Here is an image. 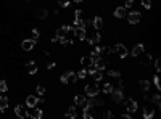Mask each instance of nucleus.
Instances as JSON below:
<instances>
[{
    "instance_id": "obj_41",
    "label": "nucleus",
    "mask_w": 161,
    "mask_h": 119,
    "mask_svg": "<svg viewBox=\"0 0 161 119\" xmlns=\"http://www.w3.org/2000/svg\"><path fill=\"white\" fill-rule=\"evenodd\" d=\"M132 3H134V0H126V2H124V8H131Z\"/></svg>"
},
{
    "instance_id": "obj_14",
    "label": "nucleus",
    "mask_w": 161,
    "mask_h": 119,
    "mask_svg": "<svg viewBox=\"0 0 161 119\" xmlns=\"http://www.w3.org/2000/svg\"><path fill=\"white\" fill-rule=\"evenodd\" d=\"M89 73L92 74V79L95 80V82H100V80L103 79V71H100V69H89Z\"/></svg>"
},
{
    "instance_id": "obj_28",
    "label": "nucleus",
    "mask_w": 161,
    "mask_h": 119,
    "mask_svg": "<svg viewBox=\"0 0 161 119\" xmlns=\"http://www.w3.org/2000/svg\"><path fill=\"white\" fill-rule=\"evenodd\" d=\"M66 116H68V117H71V119L77 117V111H76V108H74V106H71V108L68 109V113H66Z\"/></svg>"
},
{
    "instance_id": "obj_20",
    "label": "nucleus",
    "mask_w": 161,
    "mask_h": 119,
    "mask_svg": "<svg viewBox=\"0 0 161 119\" xmlns=\"http://www.w3.org/2000/svg\"><path fill=\"white\" fill-rule=\"evenodd\" d=\"M26 69H27V73H29V74H36L37 73L36 61H27V63H26Z\"/></svg>"
},
{
    "instance_id": "obj_29",
    "label": "nucleus",
    "mask_w": 161,
    "mask_h": 119,
    "mask_svg": "<svg viewBox=\"0 0 161 119\" xmlns=\"http://www.w3.org/2000/svg\"><path fill=\"white\" fill-rule=\"evenodd\" d=\"M90 56H92V58H93V60L100 58V56H102V55H100V47H95V49H93V50H92V53H90Z\"/></svg>"
},
{
    "instance_id": "obj_26",
    "label": "nucleus",
    "mask_w": 161,
    "mask_h": 119,
    "mask_svg": "<svg viewBox=\"0 0 161 119\" xmlns=\"http://www.w3.org/2000/svg\"><path fill=\"white\" fill-rule=\"evenodd\" d=\"M108 76H111V77H121V71L118 68H111V69H108Z\"/></svg>"
},
{
    "instance_id": "obj_3",
    "label": "nucleus",
    "mask_w": 161,
    "mask_h": 119,
    "mask_svg": "<svg viewBox=\"0 0 161 119\" xmlns=\"http://www.w3.org/2000/svg\"><path fill=\"white\" fill-rule=\"evenodd\" d=\"M113 52H115V53L119 56V58H126L127 53H129L127 49H126V45H122V44H116L115 47H113Z\"/></svg>"
},
{
    "instance_id": "obj_34",
    "label": "nucleus",
    "mask_w": 161,
    "mask_h": 119,
    "mask_svg": "<svg viewBox=\"0 0 161 119\" xmlns=\"http://www.w3.org/2000/svg\"><path fill=\"white\" fill-rule=\"evenodd\" d=\"M142 7H144L145 10H150L151 8V0H142Z\"/></svg>"
},
{
    "instance_id": "obj_18",
    "label": "nucleus",
    "mask_w": 161,
    "mask_h": 119,
    "mask_svg": "<svg viewBox=\"0 0 161 119\" xmlns=\"http://www.w3.org/2000/svg\"><path fill=\"white\" fill-rule=\"evenodd\" d=\"M92 26H93V29L95 31H102V27H103V20L100 16H95L92 20Z\"/></svg>"
},
{
    "instance_id": "obj_24",
    "label": "nucleus",
    "mask_w": 161,
    "mask_h": 119,
    "mask_svg": "<svg viewBox=\"0 0 161 119\" xmlns=\"http://www.w3.org/2000/svg\"><path fill=\"white\" fill-rule=\"evenodd\" d=\"M74 103L77 106H82L86 103V95H74Z\"/></svg>"
},
{
    "instance_id": "obj_39",
    "label": "nucleus",
    "mask_w": 161,
    "mask_h": 119,
    "mask_svg": "<svg viewBox=\"0 0 161 119\" xmlns=\"http://www.w3.org/2000/svg\"><path fill=\"white\" fill-rule=\"evenodd\" d=\"M58 3H60V7H63V8L69 7V0H58Z\"/></svg>"
},
{
    "instance_id": "obj_8",
    "label": "nucleus",
    "mask_w": 161,
    "mask_h": 119,
    "mask_svg": "<svg viewBox=\"0 0 161 119\" xmlns=\"http://www.w3.org/2000/svg\"><path fill=\"white\" fill-rule=\"evenodd\" d=\"M111 98L115 103H121L122 98H124V93H122V89H116V90H111Z\"/></svg>"
},
{
    "instance_id": "obj_7",
    "label": "nucleus",
    "mask_w": 161,
    "mask_h": 119,
    "mask_svg": "<svg viewBox=\"0 0 161 119\" xmlns=\"http://www.w3.org/2000/svg\"><path fill=\"white\" fill-rule=\"evenodd\" d=\"M100 39H102V34H100V31H95V32H92V34L87 37V40H89V44H90V45H97V44H100Z\"/></svg>"
},
{
    "instance_id": "obj_35",
    "label": "nucleus",
    "mask_w": 161,
    "mask_h": 119,
    "mask_svg": "<svg viewBox=\"0 0 161 119\" xmlns=\"http://www.w3.org/2000/svg\"><path fill=\"white\" fill-rule=\"evenodd\" d=\"M86 77H87V71L82 68V69H80L79 73H77V79H86Z\"/></svg>"
},
{
    "instance_id": "obj_38",
    "label": "nucleus",
    "mask_w": 161,
    "mask_h": 119,
    "mask_svg": "<svg viewBox=\"0 0 161 119\" xmlns=\"http://www.w3.org/2000/svg\"><path fill=\"white\" fill-rule=\"evenodd\" d=\"M153 84H155V87L156 89H161V84H159V77H158V76H155V77H153Z\"/></svg>"
},
{
    "instance_id": "obj_43",
    "label": "nucleus",
    "mask_w": 161,
    "mask_h": 119,
    "mask_svg": "<svg viewBox=\"0 0 161 119\" xmlns=\"http://www.w3.org/2000/svg\"><path fill=\"white\" fill-rule=\"evenodd\" d=\"M105 117H113V113L111 111H106L105 113Z\"/></svg>"
},
{
    "instance_id": "obj_5",
    "label": "nucleus",
    "mask_w": 161,
    "mask_h": 119,
    "mask_svg": "<svg viewBox=\"0 0 161 119\" xmlns=\"http://www.w3.org/2000/svg\"><path fill=\"white\" fill-rule=\"evenodd\" d=\"M82 116L86 117V119H92V117H95V106H93V105H90V103H87V106L84 108Z\"/></svg>"
},
{
    "instance_id": "obj_6",
    "label": "nucleus",
    "mask_w": 161,
    "mask_h": 119,
    "mask_svg": "<svg viewBox=\"0 0 161 119\" xmlns=\"http://www.w3.org/2000/svg\"><path fill=\"white\" fill-rule=\"evenodd\" d=\"M74 37H76V39H77V40H86L87 39V29H86V27H74Z\"/></svg>"
},
{
    "instance_id": "obj_30",
    "label": "nucleus",
    "mask_w": 161,
    "mask_h": 119,
    "mask_svg": "<svg viewBox=\"0 0 161 119\" xmlns=\"http://www.w3.org/2000/svg\"><path fill=\"white\" fill-rule=\"evenodd\" d=\"M31 32H32V39H34V40H37V39L40 37V31L37 29V27H34V29H32Z\"/></svg>"
},
{
    "instance_id": "obj_21",
    "label": "nucleus",
    "mask_w": 161,
    "mask_h": 119,
    "mask_svg": "<svg viewBox=\"0 0 161 119\" xmlns=\"http://www.w3.org/2000/svg\"><path fill=\"white\" fill-rule=\"evenodd\" d=\"M153 116H155V109L151 106H145L144 108V117L145 119H151Z\"/></svg>"
},
{
    "instance_id": "obj_42",
    "label": "nucleus",
    "mask_w": 161,
    "mask_h": 119,
    "mask_svg": "<svg viewBox=\"0 0 161 119\" xmlns=\"http://www.w3.org/2000/svg\"><path fill=\"white\" fill-rule=\"evenodd\" d=\"M122 117H124V119H132V116L129 113H124V114H122Z\"/></svg>"
},
{
    "instance_id": "obj_12",
    "label": "nucleus",
    "mask_w": 161,
    "mask_h": 119,
    "mask_svg": "<svg viewBox=\"0 0 161 119\" xmlns=\"http://www.w3.org/2000/svg\"><path fill=\"white\" fill-rule=\"evenodd\" d=\"M139 60H140V64H142V66H150L151 61H153V58H151L150 53H142V55H139Z\"/></svg>"
},
{
    "instance_id": "obj_19",
    "label": "nucleus",
    "mask_w": 161,
    "mask_h": 119,
    "mask_svg": "<svg viewBox=\"0 0 161 119\" xmlns=\"http://www.w3.org/2000/svg\"><path fill=\"white\" fill-rule=\"evenodd\" d=\"M26 106H27V108L37 106V97H36V95H27V98H26Z\"/></svg>"
},
{
    "instance_id": "obj_40",
    "label": "nucleus",
    "mask_w": 161,
    "mask_h": 119,
    "mask_svg": "<svg viewBox=\"0 0 161 119\" xmlns=\"http://www.w3.org/2000/svg\"><path fill=\"white\" fill-rule=\"evenodd\" d=\"M155 69H156V73H159V71H161V63H159V60L155 61Z\"/></svg>"
},
{
    "instance_id": "obj_46",
    "label": "nucleus",
    "mask_w": 161,
    "mask_h": 119,
    "mask_svg": "<svg viewBox=\"0 0 161 119\" xmlns=\"http://www.w3.org/2000/svg\"><path fill=\"white\" fill-rule=\"evenodd\" d=\"M74 2H76V3H80V2H82V0H74Z\"/></svg>"
},
{
    "instance_id": "obj_2",
    "label": "nucleus",
    "mask_w": 161,
    "mask_h": 119,
    "mask_svg": "<svg viewBox=\"0 0 161 119\" xmlns=\"http://www.w3.org/2000/svg\"><path fill=\"white\" fill-rule=\"evenodd\" d=\"M84 92H86V95H89V97H93V95H98V92H100V87L92 82V84H87L86 87H84Z\"/></svg>"
},
{
    "instance_id": "obj_9",
    "label": "nucleus",
    "mask_w": 161,
    "mask_h": 119,
    "mask_svg": "<svg viewBox=\"0 0 161 119\" xmlns=\"http://www.w3.org/2000/svg\"><path fill=\"white\" fill-rule=\"evenodd\" d=\"M80 66H82L84 69H87V68H92L93 66V58L90 55H86V56H82L80 58Z\"/></svg>"
},
{
    "instance_id": "obj_33",
    "label": "nucleus",
    "mask_w": 161,
    "mask_h": 119,
    "mask_svg": "<svg viewBox=\"0 0 161 119\" xmlns=\"http://www.w3.org/2000/svg\"><path fill=\"white\" fill-rule=\"evenodd\" d=\"M151 100H153L155 106H156V108H159V93H155L153 97H151Z\"/></svg>"
},
{
    "instance_id": "obj_45",
    "label": "nucleus",
    "mask_w": 161,
    "mask_h": 119,
    "mask_svg": "<svg viewBox=\"0 0 161 119\" xmlns=\"http://www.w3.org/2000/svg\"><path fill=\"white\" fill-rule=\"evenodd\" d=\"M55 66H56V63H50V64H49V69H53Z\"/></svg>"
},
{
    "instance_id": "obj_27",
    "label": "nucleus",
    "mask_w": 161,
    "mask_h": 119,
    "mask_svg": "<svg viewBox=\"0 0 161 119\" xmlns=\"http://www.w3.org/2000/svg\"><path fill=\"white\" fill-rule=\"evenodd\" d=\"M139 85H140L142 92H148V89H150V82H148V80H140Z\"/></svg>"
},
{
    "instance_id": "obj_36",
    "label": "nucleus",
    "mask_w": 161,
    "mask_h": 119,
    "mask_svg": "<svg viewBox=\"0 0 161 119\" xmlns=\"http://www.w3.org/2000/svg\"><path fill=\"white\" fill-rule=\"evenodd\" d=\"M110 53H111L110 47H102V49H100V55H110Z\"/></svg>"
},
{
    "instance_id": "obj_15",
    "label": "nucleus",
    "mask_w": 161,
    "mask_h": 119,
    "mask_svg": "<svg viewBox=\"0 0 161 119\" xmlns=\"http://www.w3.org/2000/svg\"><path fill=\"white\" fill-rule=\"evenodd\" d=\"M106 66H108V63L105 60H102V56H100V58H97V60H93V68H95V69L103 71V69H106Z\"/></svg>"
},
{
    "instance_id": "obj_17",
    "label": "nucleus",
    "mask_w": 161,
    "mask_h": 119,
    "mask_svg": "<svg viewBox=\"0 0 161 119\" xmlns=\"http://www.w3.org/2000/svg\"><path fill=\"white\" fill-rule=\"evenodd\" d=\"M36 16L39 18V20H45V18H49V10L44 8V7L37 8V10H36Z\"/></svg>"
},
{
    "instance_id": "obj_31",
    "label": "nucleus",
    "mask_w": 161,
    "mask_h": 119,
    "mask_svg": "<svg viewBox=\"0 0 161 119\" xmlns=\"http://www.w3.org/2000/svg\"><path fill=\"white\" fill-rule=\"evenodd\" d=\"M36 92H37V95H44L45 93V85L39 84V85H37V89H36Z\"/></svg>"
},
{
    "instance_id": "obj_23",
    "label": "nucleus",
    "mask_w": 161,
    "mask_h": 119,
    "mask_svg": "<svg viewBox=\"0 0 161 119\" xmlns=\"http://www.w3.org/2000/svg\"><path fill=\"white\" fill-rule=\"evenodd\" d=\"M7 108H8V98L0 95V113H3Z\"/></svg>"
},
{
    "instance_id": "obj_37",
    "label": "nucleus",
    "mask_w": 161,
    "mask_h": 119,
    "mask_svg": "<svg viewBox=\"0 0 161 119\" xmlns=\"http://www.w3.org/2000/svg\"><path fill=\"white\" fill-rule=\"evenodd\" d=\"M111 90H113L111 84H105V85H103V92H105V93H111Z\"/></svg>"
},
{
    "instance_id": "obj_32",
    "label": "nucleus",
    "mask_w": 161,
    "mask_h": 119,
    "mask_svg": "<svg viewBox=\"0 0 161 119\" xmlns=\"http://www.w3.org/2000/svg\"><path fill=\"white\" fill-rule=\"evenodd\" d=\"M7 90H8L7 80H0V92H7Z\"/></svg>"
},
{
    "instance_id": "obj_4",
    "label": "nucleus",
    "mask_w": 161,
    "mask_h": 119,
    "mask_svg": "<svg viewBox=\"0 0 161 119\" xmlns=\"http://www.w3.org/2000/svg\"><path fill=\"white\" fill-rule=\"evenodd\" d=\"M27 117L40 119V117H42V109H40V108H37V106H31V108H27Z\"/></svg>"
},
{
    "instance_id": "obj_25",
    "label": "nucleus",
    "mask_w": 161,
    "mask_h": 119,
    "mask_svg": "<svg viewBox=\"0 0 161 119\" xmlns=\"http://www.w3.org/2000/svg\"><path fill=\"white\" fill-rule=\"evenodd\" d=\"M126 16V8L124 7H118L115 10V18H124Z\"/></svg>"
},
{
    "instance_id": "obj_16",
    "label": "nucleus",
    "mask_w": 161,
    "mask_h": 119,
    "mask_svg": "<svg viewBox=\"0 0 161 119\" xmlns=\"http://www.w3.org/2000/svg\"><path fill=\"white\" fill-rule=\"evenodd\" d=\"M15 113H16V116H18V117H21V119L27 117V109L23 106V105H18V106L15 108Z\"/></svg>"
},
{
    "instance_id": "obj_10",
    "label": "nucleus",
    "mask_w": 161,
    "mask_h": 119,
    "mask_svg": "<svg viewBox=\"0 0 161 119\" xmlns=\"http://www.w3.org/2000/svg\"><path fill=\"white\" fill-rule=\"evenodd\" d=\"M137 108H139V105H137V102L134 98H127L126 100V109L129 113H134V111H137Z\"/></svg>"
},
{
    "instance_id": "obj_44",
    "label": "nucleus",
    "mask_w": 161,
    "mask_h": 119,
    "mask_svg": "<svg viewBox=\"0 0 161 119\" xmlns=\"http://www.w3.org/2000/svg\"><path fill=\"white\" fill-rule=\"evenodd\" d=\"M52 42H58V36H56V34L52 37Z\"/></svg>"
},
{
    "instance_id": "obj_22",
    "label": "nucleus",
    "mask_w": 161,
    "mask_h": 119,
    "mask_svg": "<svg viewBox=\"0 0 161 119\" xmlns=\"http://www.w3.org/2000/svg\"><path fill=\"white\" fill-rule=\"evenodd\" d=\"M144 44H137L134 49H132V56H139V55H142L144 53Z\"/></svg>"
},
{
    "instance_id": "obj_11",
    "label": "nucleus",
    "mask_w": 161,
    "mask_h": 119,
    "mask_svg": "<svg viewBox=\"0 0 161 119\" xmlns=\"http://www.w3.org/2000/svg\"><path fill=\"white\" fill-rule=\"evenodd\" d=\"M140 18H142V15L139 11H131L129 15H127V21H129L131 24H137V23L140 21Z\"/></svg>"
},
{
    "instance_id": "obj_1",
    "label": "nucleus",
    "mask_w": 161,
    "mask_h": 119,
    "mask_svg": "<svg viewBox=\"0 0 161 119\" xmlns=\"http://www.w3.org/2000/svg\"><path fill=\"white\" fill-rule=\"evenodd\" d=\"M76 80H77V74L73 73V71H68V73L61 74V77H60L61 84H69V82H76Z\"/></svg>"
},
{
    "instance_id": "obj_13",
    "label": "nucleus",
    "mask_w": 161,
    "mask_h": 119,
    "mask_svg": "<svg viewBox=\"0 0 161 119\" xmlns=\"http://www.w3.org/2000/svg\"><path fill=\"white\" fill-rule=\"evenodd\" d=\"M21 47H23V50H24V52H31L36 47V40L34 39H26V40H23Z\"/></svg>"
}]
</instances>
